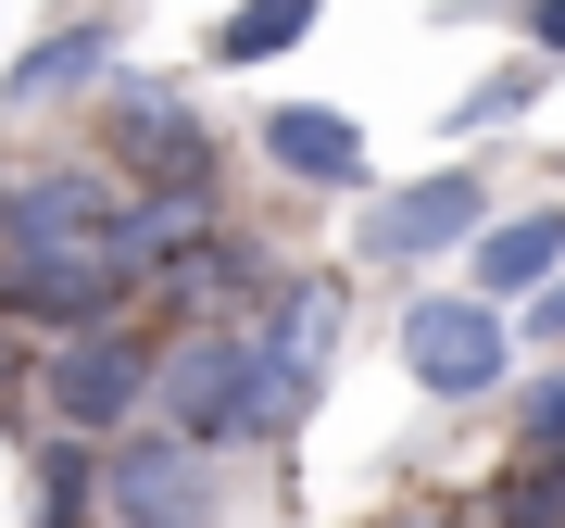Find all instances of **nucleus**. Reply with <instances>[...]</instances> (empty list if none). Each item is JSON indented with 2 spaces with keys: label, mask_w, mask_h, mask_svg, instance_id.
I'll return each instance as SVG.
<instances>
[{
  "label": "nucleus",
  "mask_w": 565,
  "mask_h": 528,
  "mask_svg": "<svg viewBox=\"0 0 565 528\" xmlns=\"http://www.w3.org/2000/svg\"><path fill=\"white\" fill-rule=\"evenodd\" d=\"M151 390H163V415H177V441H252V340L239 327H202V340H177V352H151Z\"/></svg>",
  "instance_id": "f257e3e1"
},
{
  "label": "nucleus",
  "mask_w": 565,
  "mask_h": 528,
  "mask_svg": "<svg viewBox=\"0 0 565 528\" xmlns=\"http://www.w3.org/2000/svg\"><path fill=\"white\" fill-rule=\"evenodd\" d=\"M503 315L478 303V289H427V303L403 315V366H415V390H440V403H478L490 378H503Z\"/></svg>",
  "instance_id": "f03ea898"
},
{
  "label": "nucleus",
  "mask_w": 565,
  "mask_h": 528,
  "mask_svg": "<svg viewBox=\"0 0 565 528\" xmlns=\"http://www.w3.org/2000/svg\"><path fill=\"white\" fill-rule=\"evenodd\" d=\"M139 403H151V340H139V327H102V315H88L76 340L51 352V415L76 427V441H102V427H114V415H139Z\"/></svg>",
  "instance_id": "7ed1b4c3"
},
{
  "label": "nucleus",
  "mask_w": 565,
  "mask_h": 528,
  "mask_svg": "<svg viewBox=\"0 0 565 528\" xmlns=\"http://www.w3.org/2000/svg\"><path fill=\"white\" fill-rule=\"evenodd\" d=\"M478 214H490L478 163H440V177H415V189H377L352 252H377V264H427V252H465V226H478Z\"/></svg>",
  "instance_id": "20e7f679"
},
{
  "label": "nucleus",
  "mask_w": 565,
  "mask_h": 528,
  "mask_svg": "<svg viewBox=\"0 0 565 528\" xmlns=\"http://www.w3.org/2000/svg\"><path fill=\"white\" fill-rule=\"evenodd\" d=\"M114 289H126V264L102 240H76V252H0V303H13V315L88 327V315H114Z\"/></svg>",
  "instance_id": "39448f33"
},
{
  "label": "nucleus",
  "mask_w": 565,
  "mask_h": 528,
  "mask_svg": "<svg viewBox=\"0 0 565 528\" xmlns=\"http://www.w3.org/2000/svg\"><path fill=\"white\" fill-rule=\"evenodd\" d=\"M88 504H114V516L163 528V516H214V478H202V453H189V441H126L114 466H102V490H88Z\"/></svg>",
  "instance_id": "423d86ee"
},
{
  "label": "nucleus",
  "mask_w": 565,
  "mask_h": 528,
  "mask_svg": "<svg viewBox=\"0 0 565 528\" xmlns=\"http://www.w3.org/2000/svg\"><path fill=\"white\" fill-rule=\"evenodd\" d=\"M114 139L139 151V177H151V189H202V126H189L177 88L126 76V88H114Z\"/></svg>",
  "instance_id": "0eeeda50"
},
{
  "label": "nucleus",
  "mask_w": 565,
  "mask_h": 528,
  "mask_svg": "<svg viewBox=\"0 0 565 528\" xmlns=\"http://www.w3.org/2000/svg\"><path fill=\"white\" fill-rule=\"evenodd\" d=\"M264 151L302 189H364V139H352V114H327V102H277L264 114Z\"/></svg>",
  "instance_id": "6e6552de"
},
{
  "label": "nucleus",
  "mask_w": 565,
  "mask_h": 528,
  "mask_svg": "<svg viewBox=\"0 0 565 528\" xmlns=\"http://www.w3.org/2000/svg\"><path fill=\"white\" fill-rule=\"evenodd\" d=\"M102 214H114V202L63 163V177H39V189L0 202V252H76V240H102Z\"/></svg>",
  "instance_id": "1a4fd4ad"
},
{
  "label": "nucleus",
  "mask_w": 565,
  "mask_h": 528,
  "mask_svg": "<svg viewBox=\"0 0 565 528\" xmlns=\"http://www.w3.org/2000/svg\"><path fill=\"white\" fill-rule=\"evenodd\" d=\"M478 240V303H515V289H541L553 264H565V214H503V226H465Z\"/></svg>",
  "instance_id": "9d476101"
},
{
  "label": "nucleus",
  "mask_w": 565,
  "mask_h": 528,
  "mask_svg": "<svg viewBox=\"0 0 565 528\" xmlns=\"http://www.w3.org/2000/svg\"><path fill=\"white\" fill-rule=\"evenodd\" d=\"M189 240H202V189H151L139 214H102V252L139 277V264H177Z\"/></svg>",
  "instance_id": "9b49d317"
},
{
  "label": "nucleus",
  "mask_w": 565,
  "mask_h": 528,
  "mask_svg": "<svg viewBox=\"0 0 565 528\" xmlns=\"http://www.w3.org/2000/svg\"><path fill=\"white\" fill-rule=\"evenodd\" d=\"M102 63H114V39L102 25H63V39H39L13 63V102H63V88H102Z\"/></svg>",
  "instance_id": "f8f14e48"
},
{
  "label": "nucleus",
  "mask_w": 565,
  "mask_h": 528,
  "mask_svg": "<svg viewBox=\"0 0 565 528\" xmlns=\"http://www.w3.org/2000/svg\"><path fill=\"white\" fill-rule=\"evenodd\" d=\"M315 13H327V0H239V13L214 25V63H277V51H302Z\"/></svg>",
  "instance_id": "ddd939ff"
},
{
  "label": "nucleus",
  "mask_w": 565,
  "mask_h": 528,
  "mask_svg": "<svg viewBox=\"0 0 565 528\" xmlns=\"http://www.w3.org/2000/svg\"><path fill=\"white\" fill-rule=\"evenodd\" d=\"M527 88H541V63H515V76H490V88H465V102H452V139H478V126L527 114Z\"/></svg>",
  "instance_id": "4468645a"
},
{
  "label": "nucleus",
  "mask_w": 565,
  "mask_h": 528,
  "mask_svg": "<svg viewBox=\"0 0 565 528\" xmlns=\"http://www.w3.org/2000/svg\"><path fill=\"white\" fill-rule=\"evenodd\" d=\"M88 490H102V453H76V427H63V441H51V466H39V504H51V516H76Z\"/></svg>",
  "instance_id": "2eb2a0df"
},
{
  "label": "nucleus",
  "mask_w": 565,
  "mask_h": 528,
  "mask_svg": "<svg viewBox=\"0 0 565 528\" xmlns=\"http://www.w3.org/2000/svg\"><path fill=\"white\" fill-rule=\"evenodd\" d=\"M515 427H527V453H565V378L527 390V415H515Z\"/></svg>",
  "instance_id": "dca6fc26"
},
{
  "label": "nucleus",
  "mask_w": 565,
  "mask_h": 528,
  "mask_svg": "<svg viewBox=\"0 0 565 528\" xmlns=\"http://www.w3.org/2000/svg\"><path fill=\"white\" fill-rule=\"evenodd\" d=\"M527 303V327H541V340H565V277H541V289H515Z\"/></svg>",
  "instance_id": "f3484780"
},
{
  "label": "nucleus",
  "mask_w": 565,
  "mask_h": 528,
  "mask_svg": "<svg viewBox=\"0 0 565 528\" xmlns=\"http://www.w3.org/2000/svg\"><path fill=\"white\" fill-rule=\"evenodd\" d=\"M527 39H541V63H565V0H527Z\"/></svg>",
  "instance_id": "a211bd4d"
},
{
  "label": "nucleus",
  "mask_w": 565,
  "mask_h": 528,
  "mask_svg": "<svg viewBox=\"0 0 565 528\" xmlns=\"http://www.w3.org/2000/svg\"><path fill=\"white\" fill-rule=\"evenodd\" d=\"M0 378H13V352H0Z\"/></svg>",
  "instance_id": "6ab92c4d"
}]
</instances>
